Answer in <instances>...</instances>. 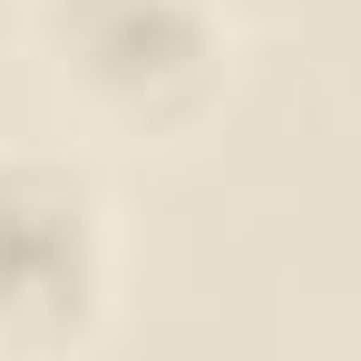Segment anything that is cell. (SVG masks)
Returning a JSON list of instances; mask_svg holds the SVG:
<instances>
[{
	"label": "cell",
	"instance_id": "cell-2",
	"mask_svg": "<svg viewBox=\"0 0 361 361\" xmlns=\"http://www.w3.org/2000/svg\"><path fill=\"white\" fill-rule=\"evenodd\" d=\"M118 312V205L68 147H0V361H78Z\"/></svg>",
	"mask_w": 361,
	"mask_h": 361
},
{
	"label": "cell",
	"instance_id": "cell-1",
	"mask_svg": "<svg viewBox=\"0 0 361 361\" xmlns=\"http://www.w3.org/2000/svg\"><path fill=\"white\" fill-rule=\"evenodd\" d=\"M20 30L49 98L118 147L195 137L235 78V30L215 0H20Z\"/></svg>",
	"mask_w": 361,
	"mask_h": 361
}]
</instances>
